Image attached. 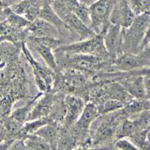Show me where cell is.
<instances>
[{"label":"cell","instance_id":"obj_1","mask_svg":"<svg viewBox=\"0 0 150 150\" xmlns=\"http://www.w3.org/2000/svg\"><path fill=\"white\" fill-rule=\"evenodd\" d=\"M149 25L150 13L145 12L135 16L129 27L122 28L121 53L138 54L144 37L149 32Z\"/></svg>","mask_w":150,"mask_h":150},{"label":"cell","instance_id":"obj_2","mask_svg":"<svg viewBox=\"0 0 150 150\" xmlns=\"http://www.w3.org/2000/svg\"><path fill=\"white\" fill-rule=\"evenodd\" d=\"M54 52L72 54H91L98 56L107 61L114 60L108 54L103 44V34H97L90 39L62 44L54 50Z\"/></svg>","mask_w":150,"mask_h":150},{"label":"cell","instance_id":"obj_3","mask_svg":"<svg viewBox=\"0 0 150 150\" xmlns=\"http://www.w3.org/2000/svg\"><path fill=\"white\" fill-rule=\"evenodd\" d=\"M25 43L28 49L34 50L36 53H38L41 56V58L47 64V67L50 68L52 70H54V71H56L58 69L54 50H55L60 45L65 44V42L62 40L49 37L34 38L27 36Z\"/></svg>","mask_w":150,"mask_h":150},{"label":"cell","instance_id":"obj_4","mask_svg":"<svg viewBox=\"0 0 150 150\" xmlns=\"http://www.w3.org/2000/svg\"><path fill=\"white\" fill-rule=\"evenodd\" d=\"M21 51L32 69L35 83L39 90L41 93L51 92L54 81V71L50 68L40 64L39 61H37L32 55L30 49L27 48L25 42L21 44Z\"/></svg>","mask_w":150,"mask_h":150},{"label":"cell","instance_id":"obj_5","mask_svg":"<svg viewBox=\"0 0 150 150\" xmlns=\"http://www.w3.org/2000/svg\"><path fill=\"white\" fill-rule=\"evenodd\" d=\"M150 47H147L139 54L121 53L112 61L111 71H132L136 69L149 68Z\"/></svg>","mask_w":150,"mask_h":150},{"label":"cell","instance_id":"obj_6","mask_svg":"<svg viewBox=\"0 0 150 150\" xmlns=\"http://www.w3.org/2000/svg\"><path fill=\"white\" fill-rule=\"evenodd\" d=\"M116 0H96L89 6L90 27L96 34H103L110 25V13Z\"/></svg>","mask_w":150,"mask_h":150},{"label":"cell","instance_id":"obj_7","mask_svg":"<svg viewBox=\"0 0 150 150\" xmlns=\"http://www.w3.org/2000/svg\"><path fill=\"white\" fill-rule=\"evenodd\" d=\"M146 73H149V68L141 69L129 77L125 78L117 83H119L125 88V90L129 93L130 97L136 100H145L148 98L149 96L144 81V76Z\"/></svg>","mask_w":150,"mask_h":150},{"label":"cell","instance_id":"obj_8","mask_svg":"<svg viewBox=\"0 0 150 150\" xmlns=\"http://www.w3.org/2000/svg\"><path fill=\"white\" fill-rule=\"evenodd\" d=\"M134 18L135 15L129 8L127 0H116L111 11L109 21L112 25L127 28L131 25Z\"/></svg>","mask_w":150,"mask_h":150},{"label":"cell","instance_id":"obj_9","mask_svg":"<svg viewBox=\"0 0 150 150\" xmlns=\"http://www.w3.org/2000/svg\"><path fill=\"white\" fill-rule=\"evenodd\" d=\"M121 43L122 28L119 25L110 23L103 35V44L108 54L112 59L121 54Z\"/></svg>","mask_w":150,"mask_h":150},{"label":"cell","instance_id":"obj_10","mask_svg":"<svg viewBox=\"0 0 150 150\" xmlns=\"http://www.w3.org/2000/svg\"><path fill=\"white\" fill-rule=\"evenodd\" d=\"M27 36L34 38H55L60 39V34L56 28L51 23L42 20L40 18H37L36 20L31 22L30 25L26 28Z\"/></svg>","mask_w":150,"mask_h":150},{"label":"cell","instance_id":"obj_11","mask_svg":"<svg viewBox=\"0 0 150 150\" xmlns=\"http://www.w3.org/2000/svg\"><path fill=\"white\" fill-rule=\"evenodd\" d=\"M51 4L52 3H47L40 8L39 13V18L51 23L52 25H54L58 30L60 38L63 41H64V38H66V39H71L69 32L67 30V28L65 26V23L57 16V14L54 11Z\"/></svg>","mask_w":150,"mask_h":150},{"label":"cell","instance_id":"obj_12","mask_svg":"<svg viewBox=\"0 0 150 150\" xmlns=\"http://www.w3.org/2000/svg\"><path fill=\"white\" fill-rule=\"evenodd\" d=\"M51 92L43 93L40 97L39 100H37L35 106L33 107L27 121L38 118H44L49 114L51 108L54 104V95H52Z\"/></svg>","mask_w":150,"mask_h":150},{"label":"cell","instance_id":"obj_13","mask_svg":"<svg viewBox=\"0 0 150 150\" xmlns=\"http://www.w3.org/2000/svg\"><path fill=\"white\" fill-rule=\"evenodd\" d=\"M67 115L65 116V122L67 126L74 124L83 109L84 103L81 98L75 95H68L66 97Z\"/></svg>","mask_w":150,"mask_h":150},{"label":"cell","instance_id":"obj_14","mask_svg":"<svg viewBox=\"0 0 150 150\" xmlns=\"http://www.w3.org/2000/svg\"><path fill=\"white\" fill-rule=\"evenodd\" d=\"M98 115L100 114H98V106L93 102H88L83 106L81 115L75 122L76 128L81 131L87 130Z\"/></svg>","mask_w":150,"mask_h":150},{"label":"cell","instance_id":"obj_15","mask_svg":"<svg viewBox=\"0 0 150 150\" xmlns=\"http://www.w3.org/2000/svg\"><path fill=\"white\" fill-rule=\"evenodd\" d=\"M35 134L40 136V137L43 139L45 142L48 143L53 150H55V148L57 147V143H58V139L60 136H59L57 128H56L55 126H54L53 124L48 123L44 125L43 127H41L40 129H38Z\"/></svg>","mask_w":150,"mask_h":150},{"label":"cell","instance_id":"obj_16","mask_svg":"<svg viewBox=\"0 0 150 150\" xmlns=\"http://www.w3.org/2000/svg\"><path fill=\"white\" fill-rule=\"evenodd\" d=\"M42 94L43 93L40 92V94H38L35 98H33L30 101H28L25 106H23L21 108H18V109H15L11 114V116L9 117H11V119L15 120L16 122H18V123L21 124V125L25 123V122L28 120V117H29V115H30V112L33 109V107L35 106L37 100H39L40 97L42 95Z\"/></svg>","mask_w":150,"mask_h":150},{"label":"cell","instance_id":"obj_17","mask_svg":"<svg viewBox=\"0 0 150 150\" xmlns=\"http://www.w3.org/2000/svg\"><path fill=\"white\" fill-rule=\"evenodd\" d=\"M5 21L17 30H25L31 23V22H29L23 16L13 12L9 7H7L6 8V19H5Z\"/></svg>","mask_w":150,"mask_h":150},{"label":"cell","instance_id":"obj_18","mask_svg":"<svg viewBox=\"0 0 150 150\" xmlns=\"http://www.w3.org/2000/svg\"><path fill=\"white\" fill-rule=\"evenodd\" d=\"M23 141L30 150H53L48 143L36 134L25 136Z\"/></svg>","mask_w":150,"mask_h":150},{"label":"cell","instance_id":"obj_19","mask_svg":"<svg viewBox=\"0 0 150 150\" xmlns=\"http://www.w3.org/2000/svg\"><path fill=\"white\" fill-rule=\"evenodd\" d=\"M124 111L128 115H137L144 110H149L148 98L145 100H133L128 102L126 106L124 105Z\"/></svg>","mask_w":150,"mask_h":150},{"label":"cell","instance_id":"obj_20","mask_svg":"<svg viewBox=\"0 0 150 150\" xmlns=\"http://www.w3.org/2000/svg\"><path fill=\"white\" fill-rule=\"evenodd\" d=\"M48 123H50V122L48 119H45V117L44 118H38V119L26 121L25 123H23V126L22 127L21 131L25 136L35 134L38 129Z\"/></svg>","mask_w":150,"mask_h":150},{"label":"cell","instance_id":"obj_21","mask_svg":"<svg viewBox=\"0 0 150 150\" xmlns=\"http://www.w3.org/2000/svg\"><path fill=\"white\" fill-rule=\"evenodd\" d=\"M127 2L135 16L150 11V0H127Z\"/></svg>","mask_w":150,"mask_h":150},{"label":"cell","instance_id":"obj_22","mask_svg":"<svg viewBox=\"0 0 150 150\" xmlns=\"http://www.w3.org/2000/svg\"><path fill=\"white\" fill-rule=\"evenodd\" d=\"M123 107H124V103L122 101L118 100H115V98H110V100H107L106 101L102 102L98 107V114L100 115V114H108L110 112L122 109Z\"/></svg>","mask_w":150,"mask_h":150},{"label":"cell","instance_id":"obj_23","mask_svg":"<svg viewBox=\"0 0 150 150\" xmlns=\"http://www.w3.org/2000/svg\"><path fill=\"white\" fill-rule=\"evenodd\" d=\"M132 121L134 123L136 131L149 129V110H144L139 112V115Z\"/></svg>","mask_w":150,"mask_h":150},{"label":"cell","instance_id":"obj_24","mask_svg":"<svg viewBox=\"0 0 150 150\" xmlns=\"http://www.w3.org/2000/svg\"><path fill=\"white\" fill-rule=\"evenodd\" d=\"M135 131H136V129H135V126H134L133 121L129 120V119H126L121 126L120 132H119V138L129 137V136L132 135Z\"/></svg>","mask_w":150,"mask_h":150},{"label":"cell","instance_id":"obj_25","mask_svg":"<svg viewBox=\"0 0 150 150\" xmlns=\"http://www.w3.org/2000/svg\"><path fill=\"white\" fill-rule=\"evenodd\" d=\"M115 146L117 150H140L128 138H119L115 142Z\"/></svg>","mask_w":150,"mask_h":150},{"label":"cell","instance_id":"obj_26","mask_svg":"<svg viewBox=\"0 0 150 150\" xmlns=\"http://www.w3.org/2000/svg\"><path fill=\"white\" fill-rule=\"evenodd\" d=\"M8 150H30V149L26 146L23 139H18L12 141L11 144L8 147Z\"/></svg>","mask_w":150,"mask_h":150},{"label":"cell","instance_id":"obj_27","mask_svg":"<svg viewBox=\"0 0 150 150\" xmlns=\"http://www.w3.org/2000/svg\"><path fill=\"white\" fill-rule=\"evenodd\" d=\"M13 140H5L0 142V150H8L9 145L11 144Z\"/></svg>","mask_w":150,"mask_h":150},{"label":"cell","instance_id":"obj_28","mask_svg":"<svg viewBox=\"0 0 150 150\" xmlns=\"http://www.w3.org/2000/svg\"><path fill=\"white\" fill-rule=\"evenodd\" d=\"M6 8L7 7H0V22H3L6 19Z\"/></svg>","mask_w":150,"mask_h":150},{"label":"cell","instance_id":"obj_29","mask_svg":"<svg viewBox=\"0 0 150 150\" xmlns=\"http://www.w3.org/2000/svg\"><path fill=\"white\" fill-rule=\"evenodd\" d=\"M77 150H94V149H87V148H80V149H77Z\"/></svg>","mask_w":150,"mask_h":150}]
</instances>
